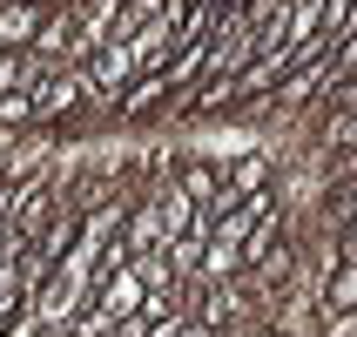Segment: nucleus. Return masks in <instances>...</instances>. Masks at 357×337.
Returning <instances> with one entry per match:
<instances>
[{
  "mask_svg": "<svg viewBox=\"0 0 357 337\" xmlns=\"http://www.w3.org/2000/svg\"><path fill=\"white\" fill-rule=\"evenodd\" d=\"M216 189H222V169H216V162H189V169H182V196H189V202H209Z\"/></svg>",
  "mask_w": 357,
  "mask_h": 337,
  "instance_id": "39448f33",
  "label": "nucleus"
},
{
  "mask_svg": "<svg viewBox=\"0 0 357 337\" xmlns=\"http://www.w3.org/2000/svg\"><path fill=\"white\" fill-rule=\"evenodd\" d=\"M324 304H331V310H357V257H344V263H337V277H331Z\"/></svg>",
  "mask_w": 357,
  "mask_h": 337,
  "instance_id": "423d86ee",
  "label": "nucleus"
},
{
  "mask_svg": "<svg viewBox=\"0 0 357 337\" xmlns=\"http://www.w3.org/2000/svg\"><path fill=\"white\" fill-rule=\"evenodd\" d=\"M115 202H101V209H88L81 216V237L68 243V257L54 263V277L40 283V297H34V317L40 324H68L81 317V304H88V290H95L101 277V257H108V243H115Z\"/></svg>",
  "mask_w": 357,
  "mask_h": 337,
  "instance_id": "f257e3e1",
  "label": "nucleus"
},
{
  "mask_svg": "<svg viewBox=\"0 0 357 337\" xmlns=\"http://www.w3.org/2000/svg\"><path fill=\"white\" fill-rule=\"evenodd\" d=\"M222 189H229V196H257V189H270V156H243Z\"/></svg>",
  "mask_w": 357,
  "mask_h": 337,
  "instance_id": "20e7f679",
  "label": "nucleus"
},
{
  "mask_svg": "<svg viewBox=\"0 0 357 337\" xmlns=\"http://www.w3.org/2000/svg\"><path fill=\"white\" fill-rule=\"evenodd\" d=\"M47 7H54V0H7V7H0V54H27L34 34L47 27Z\"/></svg>",
  "mask_w": 357,
  "mask_h": 337,
  "instance_id": "f03ea898",
  "label": "nucleus"
},
{
  "mask_svg": "<svg viewBox=\"0 0 357 337\" xmlns=\"http://www.w3.org/2000/svg\"><path fill=\"white\" fill-rule=\"evenodd\" d=\"M277 230H283V216H277V202H270V209H263V216L250 223V237H243V250H236V270H250V263H263V257H270Z\"/></svg>",
  "mask_w": 357,
  "mask_h": 337,
  "instance_id": "7ed1b4c3",
  "label": "nucleus"
},
{
  "mask_svg": "<svg viewBox=\"0 0 357 337\" xmlns=\"http://www.w3.org/2000/svg\"><path fill=\"white\" fill-rule=\"evenodd\" d=\"M331 209H337L344 223H357V176H351V189H337V196H331Z\"/></svg>",
  "mask_w": 357,
  "mask_h": 337,
  "instance_id": "0eeeda50",
  "label": "nucleus"
}]
</instances>
